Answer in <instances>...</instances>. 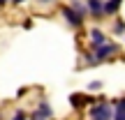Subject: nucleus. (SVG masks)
<instances>
[{"label":"nucleus","mask_w":125,"mask_h":120,"mask_svg":"<svg viewBox=\"0 0 125 120\" xmlns=\"http://www.w3.org/2000/svg\"><path fill=\"white\" fill-rule=\"evenodd\" d=\"M88 116H90V120H114V111L107 102H100L97 106H93L88 111Z\"/></svg>","instance_id":"obj_1"},{"label":"nucleus","mask_w":125,"mask_h":120,"mask_svg":"<svg viewBox=\"0 0 125 120\" xmlns=\"http://www.w3.org/2000/svg\"><path fill=\"white\" fill-rule=\"evenodd\" d=\"M116 51H118L116 44H107V42H104V44H100L97 49H95V62H104L109 55L116 53Z\"/></svg>","instance_id":"obj_2"},{"label":"nucleus","mask_w":125,"mask_h":120,"mask_svg":"<svg viewBox=\"0 0 125 120\" xmlns=\"http://www.w3.org/2000/svg\"><path fill=\"white\" fill-rule=\"evenodd\" d=\"M62 16H65V21L70 23L72 28H79L81 23H83V16H79V14H76L70 5H67V7H62Z\"/></svg>","instance_id":"obj_3"},{"label":"nucleus","mask_w":125,"mask_h":120,"mask_svg":"<svg viewBox=\"0 0 125 120\" xmlns=\"http://www.w3.org/2000/svg\"><path fill=\"white\" fill-rule=\"evenodd\" d=\"M30 120H51V106L46 102H42L40 109L35 113H30Z\"/></svg>","instance_id":"obj_4"},{"label":"nucleus","mask_w":125,"mask_h":120,"mask_svg":"<svg viewBox=\"0 0 125 120\" xmlns=\"http://www.w3.org/2000/svg\"><path fill=\"white\" fill-rule=\"evenodd\" d=\"M86 7H88V14H93L95 18H100L104 14V2H102V0H88Z\"/></svg>","instance_id":"obj_5"},{"label":"nucleus","mask_w":125,"mask_h":120,"mask_svg":"<svg viewBox=\"0 0 125 120\" xmlns=\"http://www.w3.org/2000/svg\"><path fill=\"white\" fill-rule=\"evenodd\" d=\"M104 35H102V30H100V28H93V30H90V44L95 46V49H97L100 44H104Z\"/></svg>","instance_id":"obj_6"},{"label":"nucleus","mask_w":125,"mask_h":120,"mask_svg":"<svg viewBox=\"0 0 125 120\" xmlns=\"http://www.w3.org/2000/svg\"><path fill=\"white\" fill-rule=\"evenodd\" d=\"M70 7L74 9V12L79 14V16H83V18H86V14H88V7H86V5L81 2V0H72V2H70Z\"/></svg>","instance_id":"obj_7"},{"label":"nucleus","mask_w":125,"mask_h":120,"mask_svg":"<svg viewBox=\"0 0 125 120\" xmlns=\"http://www.w3.org/2000/svg\"><path fill=\"white\" fill-rule=\"evenodd\" d=\"M121 2L123 0H107V2H104V14H116L118 7H121Z\"/></svg>","instance_id":"obj_8"},{"label":"nucleus","mask_w":125,"mask_h":120,"mask_svg":"<svg viewBox=\"0 0 125 120\" xmlns=\"http://www.w3.org/2000/svg\"><path fill=\"white\" fill-rule=\"evenodd\" d=\"M114 120H125V97H123V99H118L116 111H114Z\"/></svg>","instance_id":"obj_9"},{"label":"nucleus","mask_w":125,"mask_h":120,"mask_svg":"<svg viewBox=\"0 0 125 120\" xmlns=\"http://www.w3.org/2000/svg\"><path fill=\"white\" fill-rule=\"evenodd\" d=\"M88 102V97H83V95H72V106H81V104H86Z\"/></svg>","instance_id":"obj_10"},{"label":"nucleus","mask_w":125,"mask_h":120,"mask_svg":"<svg viewBox=\"0 0 125 120\" xmlns=\"http://www.w3.org/2000/svg\"><path fill=\"white\" fill-rule=\"evenodd\" d=\"M114 32H116V35H121V32H125V23H123V21H118L116 26H114Z\"/></svg>","instance_id":"obj_11"},{"label":"nucleus","mask_w":125,"mask_h":120,"mask_svg":"<svg viewBox=\"0 0 125 120\" xmlns=\"http://www.w3.org/2000/svg\"><path fill=\"white\" fill-rule=\"evenodd\" d=\"M26 118H28V116H26V111H16L12 120H26Z\"/></svg>","instance_id":"obj_12"},{"label":"nucleus","mask_w":125,"mask_h":120,"mask_svg":"<svg viewBox=\"0 0 125 120\" xmlns=\"http://www.w3.org/2000/svg\"><path fill=\"white\" fill-rule=\"evenodd\" d=\"M97 88H102V81H93L90 83V90H97Z\"/></svg>","instance_id":"obj_13"},{"label":"nucleus","mask_w":125,"mask_h":120,"mask_svg":"<svg viewBox=\"0 0 125 120\" xmlns=\"http://www.w3.org/2000/svg\"><path fill=\"white\" fill-rule=\"evenodd\" d=\"M12 2H14V5H21V2H26V0H12Z\"/></svg>","instance_id":"obj_14"},{"label":"nucleus","mask_w":125,"mask_h":120,"mask_svg":"<svg viewBox=\"0 0 125 120\" xmlns=\"http://www.w3.org/2000/svg\"><path fill=\"white\" fill-rule=\"evenodd\" d=\"M7 2H12V0H0V5H7Z\"/></svg>","instance_id":"obj_15"},{"label":"nucleus","mask_w":125,"mask_h":120,"mask_svg":"<svg viewBox=\"0 0 125 120\" xmlns=\"http://www.w3.org/2000/svg\"><path fill=\"white\" fill-rule=\"evenodd\" d=\"M40 2H53V0H40Z\"/></svg>","instance_id":"obj_16"}]
</instances>
